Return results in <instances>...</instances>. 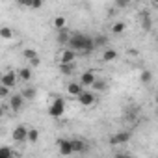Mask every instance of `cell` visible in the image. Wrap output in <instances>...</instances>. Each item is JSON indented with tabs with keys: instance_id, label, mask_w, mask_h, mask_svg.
Segmentation results:
<instances>
[{
	"instance_id": "6da1fadb",
	"label": "cell",
	"mask_w": 158,
	"mask_h": 158,
	"mask_svg": "<svg viewBox=\"0 0 158 158\" xmlns=\"http://www.w3.org/2000/svg\"><path fill=\"white\" fill-rule=\"evenodd\" d=\"M67 45H69L71 50H74V52H76V50H78V52H84L86 56H89V54L93 52V48H95L93 39H91L89 35H84V34H73V35H69Z\"/></svg>"
},
{
	"instance_id": "7a4b0ae2",
	"label": "cell",
	"mask_w": 158,
	"mask_h": 158,
	"mask_svg": "<svg viewBox=\"0 0 158 158\" xmlns=\"http://www.w3.org/2000/svg\"><path fill=\"white\" fill-rule=\"evenodd\" d=\"M48 114H50L52 117H61V115L65 114V101H63L61 97H56V99H54V102L50 104Z\"/></svg>"
},
{
	"instance_id": "3957f363",
	"label": "cell",
	"mask_w": 158,
	"mask_h": 158,
	"mask_svg": "<svg viewBox=\"0 0 158 158\" xmlns=\"http://www.w3.org/2000/svg\"><path fill=\"white\" fill-rule=\"evenodd\" d=\"M11 138H13V141H17V143H24L26 138H28V127H24V125H17V127L13 128Z\"/></svg>"
},
{
	"instance_id": "277c9868",
	"label": "cell",
	"mask_w": 158,
	"mask_h": 158,
	"mask_svg": "<svg viewBox=\"0 0 158 158\" xmlns=\"http://www.w3.org/2000/svg\"><path fill=\"white\" fill-rule=\"evenodd\" d=\"M0 84H4L6 88H13L15 84H17V73L15 71H6L2 76H0Z\"/></svg>"
},
{
	"instance_id": "5b68a950",
	"label": "cell",
	"mask_w": 158,
	"mask_h": 158,
	"mask_svg": "<svg viewBox=\"0 0 158 158\" xmlns=\"http://www.w3.org/2000/svg\"><path fill=\"white\" fill-rule=\"evenodd\" d=\"M95 101H97V97H95V93H91V91H80V95H78V102H80L82 106H91V104H95Z\"/></svg>"
},
{
	"instance_id": "8992f818",
	"label": "cell",
	"mask_w": 158,
	"mask_h": 158,
	"mask_svg": "<svg viewBox=\"0 0 158 158\" xmlns=\"http://www.w3.org/2000/svg\"><path fill=\"white\" fill-rule=\"evenodd\" d=\"M58 143V149H60V154H63V156H69V154H73V141L71 139H58L56 141Z\"/></svg>"
},
{
	"instance_id": "52a82bcc",
	"label": "cell",
	"mask_w": 158,
	"mask_h": 158,
	"mask_svg": "<svg viewBox=\"0 0 158 158\" xmlns=\"http://www.w3.org/2000/svg\"><path fill=\"white\" fill-rule=\"evenodd\" d=\"M23 106H24V99H23V95H21V93H17V95H11V97H10V110L19 112Z\"/></svg>"
},
{
	"instance_id": "ba28073f",
	"label": "cell",
	"mask_w": 158,
	"mask_h": 158,
	"mask_svg": "<svg viewBox=\"0 0 158 158\" xmlns=\"http://www.w3.org/2000/svg\"><path fill=\"white\" fill-rule=\"evenodd\" d=\"M130 132H117L115 136H112L110 138V143L112 145H121V143H128V139H130Z\"/></svg>"
},
{
	"instance_id": "9c48e42d",
	"label": "cell",
	"mask_w": 158,
	"mask_h": 158,
	"mask_svg": "<svg viewBox=\"0 0 158 158\" xmlns=\"http://www.w3.org/2000/svg\"><path fill=\"white\" fill-rule=\"evenodd\" d=\"M82 89H84V86H82L80 82H69V84H67V93H69L71 97H78Z\"/></svg>"
},
{
	"instance_id": "30bf717a",
	"label": "cell",
	"mask_w": 158,
	"mask_h": 158,
	"mask_svg": "<svg viewBox=\"0 0 158 158\" xmlns=\"http://www.w3.org/2000/svg\"><path fill=\"white\" fill-rule=\"evenodd\" d=\"M95 78H97V76H95L93 71H84L82 76H80V84H82V86H91V84L95 82Z\"/></svg>"
},
{
	"instance_id": "8fae6325",
	"label": "cell",
	"mask_w": 158,
	"mask_h": 158,
	"mask_svg": "<svg viewBox=\"0 0 158 158\" xmlns=\"http://www.w3.org/2000/svg\"><path fill=\"white\" fill-rule=\"evenodd\" d=\"M74 58H76L74 50L67 48V50H63V52H61V56H60V61H61V63H74Z\"/></svg>"
},
{
	"instance_id": "7c38bea8",
	"label": "cell",
	"mask_w": 158,
	"mask_h": 158,
	"mask_svg": "<svg viewBox=\"0 0 158 158\" xmlns=\"http://www.w3.org/2000/svg\"><path fill=\"white\" fill-rule=\"evenodd\" d=\"M17 78H21L23 82H30V80H32V69H30V67L21 69V71H19V74H17Z\"/></svg>"
},
{
	"instance_id": "4fadbf2b",
	"label": "cell",
	"mask_w": 158,
	"mask_h": 158,
	"mask_svg": "<svg viewBox=\"0 0 158 158\" xmlns=\"http://www.w3.org/2000/svg\"><path fill=\"white\" fill-rule=\"evenodd\" d=\"M73 141V152H84L88 147H86V141L82 139H71Z\"/></svg>"
},
{
	"instance_id": "5bb4252c",
	"label": "cell",
	"mask_w": 158,
	"mask_h": 158,
	"mask_svg": "<svg viewBox=\"0 0 158 158\" xmlns=\"http://www.w3.org/2000/svg\"><path fill=\"white\" fill-rule=\"evenodd\" d=\"M117 58V50L115 48H108V50H104V54H102V60L104 61H114Z\"/></svg>"
},
{
	"instance_id": "9a60e30c",
	"label": "cell",
	"mask_w": 158,
	"mask_h": 158,
	"mask_svg": "<svg viewBox=\"0 0 158 158\" xmlns=\"http://www.w3.org/2000/svg\"><path fill=\"white\" fill-rule=\"evenodd\" d=\"M37 139H39V130H37V128H28V138H26V141L37 143Z\"/></svg>"
},
{
	"instance_id": "2e32d148",
	"label": "cell",
	"mask_w": 158,
	"mask_h": 158,
	"mask_svg": "<svg viewBox=\"0 0 158 158\" xmlns=\"http://www.w3.org/2000/svg\"><path fill=\"white\" fill-rule=\"evenodd\" d=\"M13 37V30L10 28V26H2V28H0V39H11Z\"/></svg>"
},
{
	"instance_id": "e0dca14e",
	"label": "cell",
	"mask_w": 158,
	"mask_h": 158,
	"mask_svg": "<svg viewBox=\"0 0 158 158\" xmlns=\"http://www.w3.org/2000/svg\"><path fill=\"white\" fill-rule=\"evenodd\" d=\"M52 24H54V28L56 30H61V28H65V24H67V19L65 17H54V21H52Z\"/></svg>"
},
{
	"instance_id": "ac0fdd59",
	"label": "cell",
	"mask_w": 158,
	"mask_h": 158,
	"mask_svg": "<svg viewBox=\"0 0 158 158\" xmlns=\"http://www.w3.org/2000/svg\"><path fill=\"white\" fill-rule=\"evenodd\" d=\"M21 95H23L24 101H32V99H35V89L34 88H24Z\"/></svg>"
},
{
	"instance_id": "d6986e66",
	"label": "cell",
	"mask_w": 158,
	"mask_h": 158,
	"mask_svg": "<svg viewBox=\"0 0 158 158\" xmlns=\"http://www.w3.org/2000/svg\"><path fill=\"white\" fill-rule=\"evenodd\" d=\"M17 152L11 149V147H0V158H10V156H15Z\"/></svg>"
},
{
	"instance_id": "ffe728a7",
	"label": "cell",
	"mask_w": 158,
	"mask_h": 158,
	"mask_svg": "<svg viewBox=\"0 0 158 158\" xmlns=\"http://www.w3.org/2000/svg\"><path fill=\"white\" fill-rule=\"evenodd\" d=\"M125 28H127V26H125V23H121V21L112 24V32H114V34H123V32H125Z\"/></svg>"
},
{
	"instance_id": "44dd1931",
	"label": "cell",
	"mask_w": 158,
	"mask_h": 158,
	"mask_svg": "<svg viewBox=\"0 0 158 158\" xmlns=\"http://www.w3.org/2000/svg\"><path fill=\"white\" fill-rule=\"evenodd\" d=\"M69 35H71V34H69L65 28H61L60 34H58V43H67V41H69Z\"/></svg>"
},
{
	"instance_id": "7402d4cb",
	"label": "cell",
	"mask_w": 158,
	"mask_h": 158,
	"mask_svg": "<svg viewBox=\"0 0 158 158\" xmlns=\"http://www.w3.org/2000/svg\"><path fill=\"white\" fill-rule=\"evenodd\" d=\"M60 73L61 74H71L73 73V63H61L60 61Z\"/></svg>"
},
{
	"instance_id": "603a6c76",
	"label": "cell",
	"mask_w": 158,
	"mask_h": 158,
	"mask_svg": "<svg viewBox=\"0 0 158 158\" xmlns=\"http://www.w3.org/2000/svg\"><path fill=\"white\" fill-rule=\"evenodd\" d=\"M106 43H108V37H106V35H102V34H101V35H97V37L93 39V45H95V47H102V45H106Z\"/></svg>"
},
{
	"instance_id": "cb8c5ba5",
	"label": "cell",
	"mask_w": 158,
	"mask_h": 158,
	"mask_svg": "<svg viewBox=\"0 0 158 158\" xmlns=\"http://www.w3.org/2000/svg\"><path fill=\"white\" fill-rule=\"evenodd\" d=\"M91 88H93L95 91H102V89L106 88V82H104V80H97V78H95V82L91 84Z\"/></svg>"
},
{
	"instance_id": "d4e9b609",
	"label": "cell",
	"mask_w": 158,
	"mask_h": 158,
	"mask_svg": "<svg viewBox=\"0 0 158 158\" xmlns=\"http://www.w3.org/2000/svg\"><path fill=\"white\" fill-rule=\"evenodd\" d=\"M23 56H24L26 60H32V58H35V56H39V54H37V50H34V48H24V50H23Z\"/></svg>"
},
{
	"instance_id": "484cf974",
	"label": "cell",
	"mask_w": 158,
	"mask_h": 158,
	"mask_svg": "<svg viewBox=\"0 0 158 158\" xmlns=\"http://www.w3.org/2000/svg\"><path fill=\"white\" fill-rule=\"evenodd\" d=\"M10 97V88H6L4 84H0V99H6Z\"/></svg>"
},
{
	"instance_id": "4316f807",
	"label": "cell",
	"mask_w": 158,
	"mask_h": 158,
	"mask_svg": "<svg viewBox=\"0 0 158 158\" xmlns=\"http://www.w3.org/2000/svg\"><path fill=\"white\" fill-rule=\"evenodd\" d=\"M151 78H152V74H151L149 71H143V73H141V82H143V84H149Z\"/></svg>"
},
{
	"instance_id": "83f0119b",
	"label": "cell",
	"mask_w": 158,
	"mask_h": 158,
	"mask_svg": "<svg viewBox=\"0 0 158 158\" xmlns=\"http://www.w3.org/2000/svg\"><path fill=\"white\" fill-rule=\"evenodd\" d=\"M45 0H32V4H30V10H39L43 6Z\"/></svg>"
},
{
	"instance_id": "f1b7e54d",
	"label": "cell",
	"mask_w": 158,
	"mask_h": 158,
	"mask_svg": "<svg viewBox=\"0 0 158 158\" xmlns=\"http://www.w3.org/2000/svg\"><path fill=\"white\" fill-rule=\"evenodd\" d=\"M143 28H145V30H149V28H151V19H149V15H147V13H143Z\"/></svg>"
},
{
	"instance_id": "f546056e",
	"label": "cell",
	"mask_w": 158,
	"mask_h": 158,
	"mask_svg": "<svg viewBox=\"0 0 158 158\" xmlns=\"http://www.w3.org/2000/svg\"><path fill=\"white\" fill-rule=\"evenodd\" d=\"M130 0H115V8H127Z\"/></svg>"
},
{
	"instance_id": "4dcf8cb0",
	"label": "cell",
	"mask_w": 158,
	"mask_h": 158,
	"mask_svg": "<svg viewBox=\"0 0 158 158\" xmlns=\"http://www.w3.org/2000/svg\"><path fill=\"white\" fill-rule=\"evenodd\" d=\"M17 4H19V6H23V8H30L32 0H17Z\"/></svg>"
},
{
	"instance_id": "1f68e13d",
	"label": "cell",
	"mask_w": 158,
	"mask_h": 158,
	"mask_svg": "<svg viewBox=\"0 0 158 158\" xmlns=\"http://www.w3.org/2000/svg\"><path fill=\"white\" fill-rule=\"evenodd\" d=\"M39 63H41V60H39V56H35V58H32V60H30V65H32V67H37Z\"/></svg>"
},
{
	"instance_id": "d6a6232c",
	"label": "cell",
	"mask_w": 158,
	"mask_h": 158,
	"mask_svg": "<svg viewBox=\"0 0 158 158\" xmlns=\"http://www.w3.org/2000/svg\"><path fill=\"white\" fill-rule=\"evenodd\" d=\"M4 112H6V110H4V106H0V117L4 115Z\"/></svg>"
},
{
	"instance_id": "836d02e7",
	"label": "cell",
	"mask_w": 158,
	"mask_h": 158,
	"mask_svg": "<svg viewBox=\"0 0 158 158\" xmlns=\"http://www.w3.org/2000/svg\"><path fill=\"white\" fill-rule=\"evenodd\" d=\"M154 2H156V0H154Z\"/></svg>"
}]
</instances>
